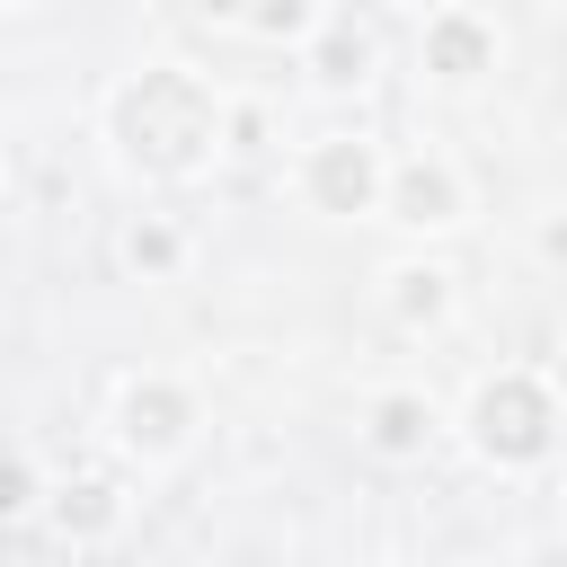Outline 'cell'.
<instances>
[{
  "label": "cell",
  "instance_id": "1",
  "mask_svg": "<svg viewBox=\"0 0 567 567\" xmlns=\"http://www.w3.org/2000/svg\"><path fill=\"white\" fill-rule=\"evenodd\" d=\"M124 142H133L142 159H159V168H186V159L213 142V106H204V89L177 80V71L142 80V89L124 97Z\"/></svg>",
  "mask_w": 567,
  "mask_h": 567
},
{
  "label": "cell",
  "instance_id": "2",
  "mask_svg": "<svg viewBox=\"0 0 567 567\" xmlns=\"http://www.w3.org/2000/svg\"><path fill=\"white\" fill-rule=\"evenodd\" d=\"M478 443H487V452H505V461H532V452L549 443V399H540V390H523V381L487 390V399H478Z\"/></svg>",
  "mask_w": 567,
  "mask_h": 567
},
{
  "label": "cell",
  "instance_id": "3",
  "mask_svg": "<svg viewBox=\"0 0 567 567\" xmlns=\"http://www.w3.org/2000/svg\"><path fill=\"white\" fill-rule=\"evenodd\" d=\"M363 186H372L363 151H328V159H319V195H328V204H363Z\"/></svg>",
  "mask_w": 567,
  "mask_h": 567
},
{
  "label": "cell",
  "instance_id": "4",
  "mask_svg": "<svg viewBox=\"0 0 567 567\" xmlns=\"http://www.w3.org/2000/svg\"><path fill=\"white\" fill-rule=\"evenodd\" d=\"M133 434L168 443V434H177V399H133Z\"/></svg>",
  "mask_w": 567,
  "mask_h": 567
},
{
  "label": "cell",
  "instance_id": "5",
  "mask_svg": "<svg viewBox=\"0 0 567 567\" xmlns=\"http://www.w3.org/2000/svg\"><path fill=\"white\" fill-rule=\"evenodd\" d=\"M416 434H425V416H416L408 399H390V408H381V443H390V452H408Z\"/></svg>",
  "mask_w": 567,
  "mask_h": 567
},
{
  "label": "cell",
  "instance_id": "6",
  "mask_svg": "<svg viewBox=\"0 0 567 567\" xmlns=\"http://www.w3.org/2000/svg\"><path fill=\"white\" fill-rule=\"evenodd\" d=\"M434 53H443V71H470V62L487 53V44H478L470 27H443V35H434Z\"/></svg>",
  "mask_w": 567,
  "mask_h": 567
},
{
  "label": "cell",
  "instance_id": "7",
  "mask_svg": "<svg viewBox=\"0 0 567 567\" xmlns=\"http://www.w3.org/2000/svg\"><path fill=\"white\" fill-rule=\"evenodd\" d=\"M354 62H363V35H337L328 44V80H354Z\"/></svg>",
  "mask_w": 567,
  "mask_h": 567
},
{
  "label": "cell",
  "instance_id": "8",
  "mask_svg": "<svg viewBox=\"0 0 567 567\" xmlns=\"http://www.w3.org/2000/svg\"><path fill=\"white\" fill-rule=\"evenodd\" d=\"M71 514H80V523H106V487H80V496H62V523H71Z\"/></svg>",
  "mask_w": 567,
  "mask_h": 567
},
{
  "label": "cell",
  "instance_id": "9",
  "mask_svg": "<svg viewBox=\"0 0 567 567\" xmlns=\"http://www.w3.org/2000/svg\"><path fill=\"white\" fill-rule=\"evenodd\" d=\"M9 505H27V470H18V461H0V514H9Z\"/></svg>",
  "mask_w": 567,
  "mask_h": 567
},
{
  "label": "cell",
  "instance_id": "10",
  "mask_svg": "<svg viewBox=\"0 0 567 567\" xmlns=\"http://www.w3.org/2000/svg\"><path fill=\"white\" fill-rule=\"evenodd\" d=\"M301 18V0H266V27H292Z\"/></svg>",
  "mask_w": 567,
  "mask_h": 567
}]
</instances>
